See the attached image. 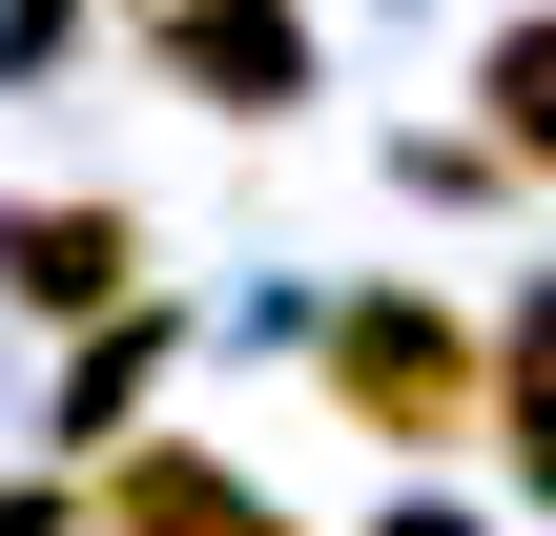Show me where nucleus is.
Listing matches in <instances>:
<instances>
[{"label": "nucleus", "instance_id": "f257e3e1", "mask_svg": "<svg viewBox=\"0 0 556 536\" xmlns=\"http://www.w3.org/2000/svg\"><path fill=\"white\" fill-rule=\"evenodd\" d=\"M309 372H330V413H351L371 454H454V434H475V331H454L433 289H351V310L309 331Z\"/></svg>", "mask_w": 556, "mask_h": 536}, {"label": "nucleus", "instance_id": "f03ea898", "mask_svg": "<svg viewBox=\"0 0 556 536\" xmlns=\"http://www.w3.org/2000/svg\"><path fill=\"white\" fill-rule=\"evenodd\" d=\"M144 62H165L206 124H289V103H309V21H289V0H144Z\"/></svg>", "mask_w": 556, "mask_h": 536}, {"label": "nucleus", "instance_id": "7ed1b4c3", "mask_svg": "<svg viewBox=\"0 0 556 536\" xmlns=\"http://www.w3.org/2000/svg\"><path fill=\"white\" fill-rule=\"evenodd\" d=\"M62 536H289V516H268L227 454H186V434H124V454H103V496H83Z\"/></svg>", "mask_w": 556, "mask_h": 536}, {"label": "nucleus", "instance_id": "20e7f679", "mask_svg": "<svg viewBox=\"0 0 556 536\" xmlns=\"http://www.w3.org/2000/svg\"><path fill=\"white\" fill-rule=\"evenodd\" d=\"M124 289H144V227H124V207H0V310L83 331V310H124Z\"/></svg>", "mask_w": 556, "mask_h": 536}, {"label": "nucleus", "instance_id": "39448f33", "mask_svg": "<svg viewBox=\"0 0 556 536\" xmlns=\"http://www.w3.org/2000/svg\"><path fill=\"white\" fill-rule=\"evenodd\" d=\"M475 434H516V496L556 516V269L516 289V331L475 351Z\"/></svg>", "mask_w": 556, "mask_h": 536}, {"label": "nucleus", "instance_id": "423d86ee", "mask_svg": "<svg viewBox=\"0 0 556 536\" xmlns=\"http://www.w3.org/2000/svg\"><path fill=\"white\" fill-rule=\"evenodd\" d=\"M144 372H165V310H144V289H124V310H83V372H62V454H124Z\"/></svg>", "mask_w": 556, "mask_h": 536}, {"label": "nucleus", "instance_id": "0eeeda50", "mask_svg": "<svg viewBox=\"0 0 556 536\" xmlns=\"http://www.w3.org/2000/svg\"><path fill=\"white\" fill-rule=\"evenodd\" d=\"M475 103H495V165H536V186H556V0L475 62Z\"/></svg>", "mask_w": 556, "mask_h": 536}, {"label": "nucleus", "instance_id": "6e6552de", "mask_svg": "<svg viewBox=\"0 0 556 536\" xmlns=\"http://www.w3.org/2000/svg\"><path fill=\"white\" fill-rule=\"evenodd\" d=\"M0 536H62V475H21V496H0Z\"/></svg>", "mask_w": 556, "mask_h": 536}, {"label": "nucleus", "instance_id": "1a4fd4ad", "mask_svg": "<svg viewBox=\"0 0 556 536\" xmlns=\"http://www.w3.org/2000/svg\"><path fill=\"white\" fill-rule=\"evenodd\" d=\"M371 536H475V516H433V496H392V516H371Z\"/></svg>", "mask_w": 556, "mask_h": 536}]
</instances>
